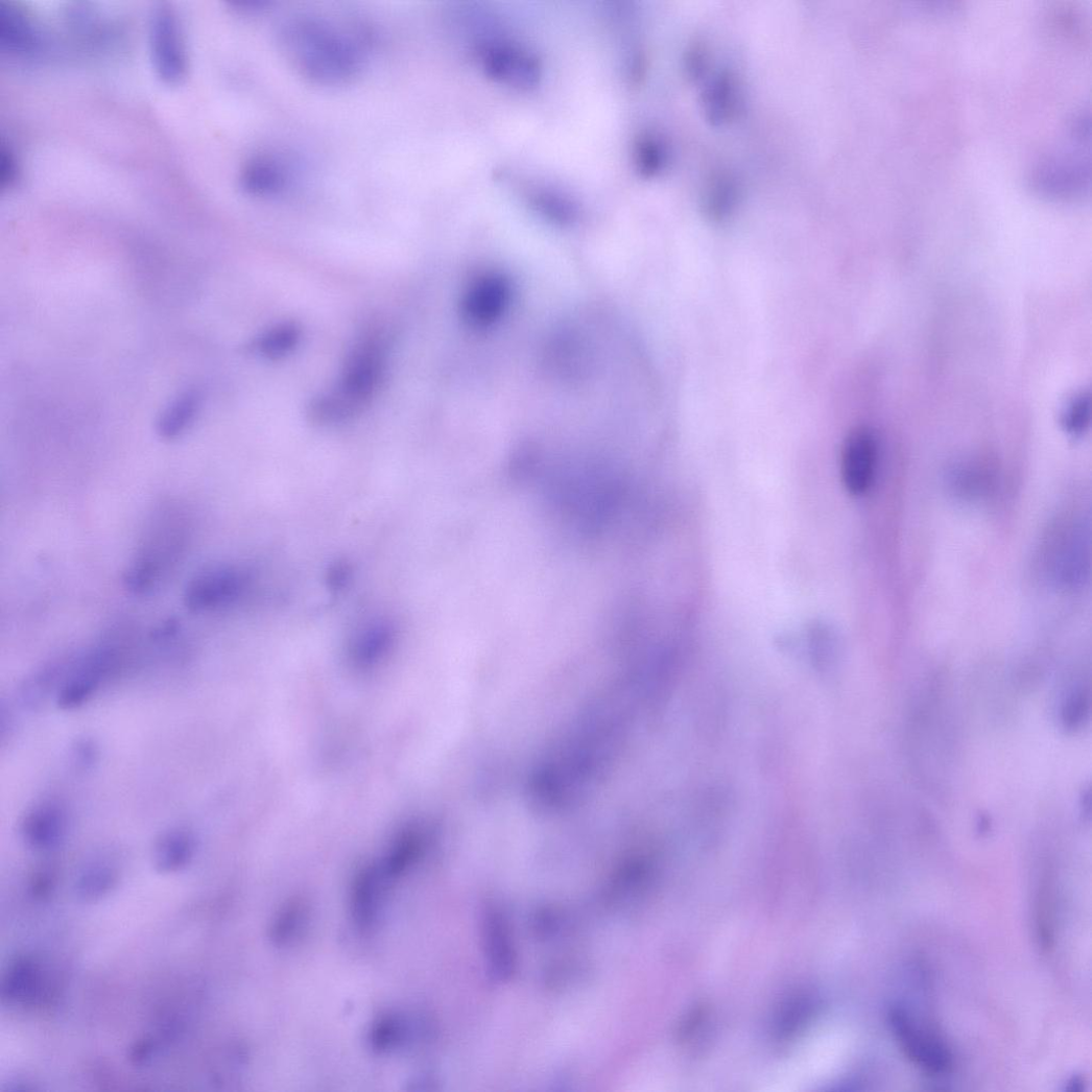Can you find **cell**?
Segmentation results:
<instances>
[{
    "label": "cell",
    "instance_id": "22",
    "mask_svg": "<svg viewBox=\"0 0 1092 1092\" xmlns=\"http://www.w3.org/2000/svg\"><path fill=\"white\" fill-rule=\"evenodd\" d=\"M37 972L32 964L19 962L9 972L5 981V992L8 998L14 1000H25L33 991L37 981Z\"/></svg>",
    "mask_w": 1092,
    "mask_h": 1092
},
{
    "label": "cell",
    "instance_id": "9",
    "mask_svg": "<svg viewBox=\"0 0 1092 1092\" xmlns=\"http://www.w3.org/2000/svg\"><path fill=\"white\" fill-rule=\"evenodd\" d=\"M150 45L155 67L168 82L181 80L187 71L183 30L175 13L164 6L151 18Z\"/></svg>",
    "mask_w": 1092,
    "mask_h": 1092
},
{
    "label": "cell",
    "instance_id": "29",
    "mask_svg": "<svg viewBox=\"0 0 1092 1092\" xmlns=\"http://www.w3.org/2000/svg\"><path fill=\"white\" fill-rule=\"evenodd\" d=\"M2 163H3V166H2L3 184L8 183L9 185H11V183L15 181L16 175H17L16 161H15L13 155L10 152H5L4 151L3 152Z\"/></svg>",
    "mask_w": 1092,
    "mask_h": 1092
},
{
    "label": "cell",
    "instance_id": "25",
    "mask_svg": "<svg viewBox=\"0 0 1092 1092\" xmlns=\"http://www.w3.org/2000/svg\"><path fill=\"white\" fill-rule=\"evenodd\" d=\"M637 164L642 172L652 173L661 167L663 151L660 143L649 136L639 139L636 144Z\"/></svg>",
    "mask_w": 1092,
    "mask_h": 1092
},
{
    "label": "cell",
    "instance_id": "27",
    "mask_svg": "<svg viewBox=\"0 0 1092 1092\" xmlns=\"http://www.w3.org/2000/svg\"><path fill=\"white\" fill-rule=\"evenodd\" d=\"M1088 696L1083 690H1077L1071 694L1069 699L1066 702L1063 717L1066 726L1070 728H1076L1085 719L1088 713Z\"/></svg>",
    "mask_w": 1092,
    "mask_h": 1092
},
{
    "label": "cell",
    "instance_id": "20",
    "mask_svg": "<svg viewBox=\"0 0 1092 1092\" xmlns=\"http://www.w3.org/2000/svg\"><path fill=\"white\" fill-rule=\"evenodd\" d=\"M530 200L539 212L560 222L572 221L577 213L576 206L570 198L557 191L537 189L532 192Z\"/></svg>",
    "mask_w": 1092,
    "mask_h": 1092
},
{
    "label": "cell",
    "instance_id": "30",
    "mask_svg": "<svg viewBox=\"0 0 1092 1092\" xmlns=\"http://www.w3.org/2000/svg\"><path fill=\"white\" fill-rule=\"evenodd\" d=\"M1084 1084L1085 1083H1084L1083 1077H1081L1079 1075H1076V1076H1073V1078L1069 1081L1068 1086L1066 1087V1089L1068 1091H1071V1092H1081V1091L1084 1090Z\"/></svg>",
    "mask_w": 1092,
    "mask_h": 1092
},
{
    "label": "cell",
    "instance_id": "13",
    "mask_svg": "<svg viewBox=\"0 0 1092 1092\" xmlns=\"http://www.w3.org/2000/svg\"><path fill=\"white\" fill-rule=\"evenodd\" d=\"M289 171L275 157L261 156L247 162L241 172V186L246 193L259 197L281 194L289 184Z\"/></svg>",
    "mask_w": 1092,
    "mask_h": 1092
},
{
    "label": "cell",
    "instance_id": "7",
    "mask_svg": "<svg viewBox=\"0 0 1092 1092\" xmlns=\"http://www.w3.org/2000/svg\"><path fill=\"white\" fill-rule=\"evenodd\" d=\"M120 651L115 644H103L77 660L68 669L57 694L63 710H74L87 704L116 670Z\"/></svg>",
    "mask_w": 1092,
    "mask_h": 1092
},
{
    "label": "cell",
    "instance_id": "26",
    "mask_svg": "<svg viewBox=\"0 0 1092 1092\" xmlns=\"http://www.w3.org/2000/svg\"><path fill=\"white\" fill-rule=\"evenodd\" d=\"M304 911L301 906H291L284 911L276 923L274 937L278 942H285L300 932L304 922Z\"/></svg>",
    "mask_w": 1092,
    "mask_h": 1092
},
{
    "label": "cell",
    "instance_id": "18",
    "mask_svg": "<svg viewBox=\"0 0 1092 1092\" xmlns=\"http://www.w3.org/2000/svg\"><path fill=\"white\" fill-rule=\"evenodd\" d=\"M1052 884L1044 882L1040 885L1036 904V925L1040 946L1050 949L1054 941L1055 932V897Z\"/></svg>",
    "mask_w": 1092,
    "mask_h": 1092
},
{
    "label": "cell",
    "instance_id": "1",
    "mask_svg": "<svg viewBox=\"0 0 1092 1092\" xmlns=\"http://www.w3.org/2000/svg\"><path fill=\"white\" fill-rule=\"evenodd\" d=\"M278 42L286 61L302 76L321 86H342L362 72L371 41L356 23L300 14L280 25Z\"/></svg>",
    "mask_w": 1092,
    "mask_h": 1092
},
{
    "label": "cell",
    "instance_id": "2",
    "mask_svg": "<svg viewBox=\"0 0 1092 1092\" xmlns=\"http://www.w3.org/2000/svg\"><path fill=\"white\" fill-rule=\"evenodd\" d=\"M387 343L382 334L362 336L347 356L336 382L310 406L312 420L322 425L351 422L371 405L383 382Z\"/></svg>",
    "mask_w": 1092,
    "mask_h": 1092
},
{
    "label": "cell",
    "instance_id": "17",
    "mask_svg": "<svg viewBox=\"0 0 1092 1092\" xmlns=\"http://www.w3.org/2000/svg\"><path fill=\"white\" fill-rule=\"evenodd\" d=\"M200 408V397L192 390L182 394L162 414L158 432L166 440L182 435L193 423Z\"/></svg>",
    "mask_w": 1092,
    "mask_h": 1092
},
{
    "label": "cell",
    "instance_id": "24",
    "mask_svg": "<svg viewBox=\"0 0 1092 1092\" xmlns=\"http://www.w3.org/2000/svg\"><path fill=\"white\" fill-rule=\"evenodd\" d=\"M115 880L114 872L106 867H95L80 879V895L87 899L104 896Z\"/></svg>",
    "mask_w": 1092,
    "mask_h": 1092
},
{
    "label": "cell",
    "instance_id": "21",
    "mask_svg": "<svg viewBox=\"0 0 1092 1092\" xmlns=\"http://www.w3.org/2000/svg\"><path fill=\"white\" fill-rule=\"evenodd\" d=\"M410 1036V1023L404 1017L381 1019L373 1028L372 1044L380 1051L399 1048Z\"/></svg>",
    "mask_w": 1092,
    "mask_h": 1092
},
{
    "label": "cell",
    "instance_id": "15",
    "mask_svg": "<svg viewBox=\"0 0 1092 1092\" xmlns=\"http://www.w3.org/2000/svg\"><path fill=\"white\" fill-rule=\"evenodd\" d=\"M194 849L195 842L191 832L182 828L169 830L157 841L156 865L161 872H176L189 863Z\"/></svg>",
    "mask_w": 1092,
    "mask_h": 1092
},
{
    "label": "cell",
    "instance_id": "16",
    "mask_svg": "<svg viewBox=\"0 0 1092 1092\" xmlns=\"http://www.w3.org/2000/svg\"><path fill=\"white\" fill-rule=\"evenodd\" d=\"M302 330L293 323H282L261 333L253 341L254 354L266 360H278L290 354L300 343Z\"/></svg>",
    "mask_w": 1092,
    "mask_h": 1092
},
{
    "label": "cell",
    "instance_id": "3",
    "mask_svg": "<svg viewBox=\"0 0 1092 1092\" xmlns=\"http://www.w3.org/2000/svg\"><path fill=\"white\" fill-rule=\"evenodd\" d=\"M1088 173L1089 127L1081 117L1042 161L1035 181L1037 188L1048 195L1072 197L1085 189Z\"/></svg>",
    "mask_w": 1092,
    "mask_h": 1092
},
{
    "label": "cell",
    "instance_id": "14",
    "mask_svg": "<svg viewBox=\"0 0 1092 1092\" xmlns=\"http://www.w3.org/2000/svg\"><path fill=\"white\" fill-rule=\"evenodd\" d=\"M0 43L15 54L32 53L38 38L26 17L13 5L0 7Z\"/></svg>",
    "mask_w": 1092,
    "mask_h": 1092
},
{
    "label": "cell",
    "instance_id": "23",
    "mask_svg": "<svg viewBox=\"0 0 1092 1092\" xmlns=\"http://www.w3.org/2000/svg\"><path fill=\"white\" fill-rule=\"evenodd\" d=\"M813 1002L807 997L797 998L785 1006L778 1021V1032L789 1035L800 1029L811 1015Z\"/></svg>",
    "mask_w": 1092,
    "mask_h": 1092
},
{
    "label": "cell",
    "instance_id": "10",
    "mask_svg": "<svg viewBox=\"0 0 1092 1092\" xmlns=\"http://www.w3.org/2000/svg\"><path fill=\"white\" fill-rule=\"evenodd\" d=\"M479 55L488 74L517 87L535 86L541 73L539 61L526 49L503 41H486Z\"/></svg>",
    "mask_w": 1092,
    "mask_h": 1092
},
{
    "label": "cell",
    "instance_id": "12",
    "mask_svg": "<svg viewBox=\"0 0 1092 1092\" xmlns=\"http://www.w3.org/2000/svg\"><path fill=\"white\" fill-rule=\"evenodd\" d=\"M68 821L65 810L55 803H44L31 809L23 818L21 833L34 850H52L66 836Z\"/></svg>",
    "mask_w": 1092,
    "mask_h": 1092
},
{
    "label": "cell",
    "instance_id": "5",
    "mask_svg": "<svg viewBox=\"0 0 1092 1092\" xmlns=\"http://www.w3.org/2000/svg\"><path fill=\"white\" fill-rule=\"evenodd\" d=\"M514 285L501 271H482L473 277L461 295L464 323L475 331H485L505 318L514 302Z\"/></svg>",
    "mask_w": 1092,
    "mask_h": 1092
},
{
    "label": "cell",
    "instance_id": "8",
    "mask_svg": "<svg viewBox=\"0 0 1092 1092\" xmlns=\"http://www.w3.org/2000/svg\"><path fill=\"white\" fill-rule=\"evenodd\" d=\"M246 576L229 566H215L197 572L184 592L185 607L193 613L216 611L233 604L246 588Z\"/></svg>",
    "mask_w": 1092,
    "mask_h": 1092
},
{
    "label": "cell",
    "instance_id": "28",
    "mask_svg": "<svg viewBox=\"0 0 1092 1092\" xmlns=\"http://www.w3.org/2000/svg\"><path fill=\"white\" fill-rule=\"evenodd\" d=\"M72 764L80 771H87L97 762L98 752L91 740H79L73 747Z\"/></svg>",
    "mask_w": 1092,
    "mask_h": 1092
},
{
    "label": "cell",
    "instance_id": "4",
    "mask_svg": "<svg viewBox=\"0 0 1092 1092\" xmlns=\"http://www.w3.org/2000/svg\"><path fill=\"white\" fill-rule=\"evenodd\" d=\"M888 1025L900 1048L916 1066L934 1075L952 1071L954 1055L947 1042L905 1006L889 1010Z\"/></svg>",
    "mask_w": 1092,
    "mask_h": 1092
},
{
    "label": "cell",
    "instance_id": "11",
    "mask_svg": "<svg viewBox=\"0 0 1092 1092\" xmlns=\"http://www.w3.org/2000/svg\"><path fill=\"white\" fill-rule=\"evenodd\" d=\"M878 457L877 438L869 428L860 427L850 433L842 445L840 474L844 485L856 496L871 488Z\"/></svg>",
    "mask_w": 1092,
    "mask_h": 1092
},
{
    "label": "cell",
    "instance_id": "19",
    "mask_svg": "<svg viewBox=\"0 0 1092 1092\" xmlns=\"http://www.w3.org/2000/svg\"><path fill=\"white\" fill-rule=\"evenodd\" d=\"M1091 420V396L1082 389L1070 397L1061 412V425L1066 433L1082 436Z\"/></svg>",
    "mask_w": 1092,
    "mask_h": 1092
},
{
    "label": "cell",
    "instance_id": "6",
    "mask_svg": "<svg viewBox=\"0 0 1092 1092\" xmlns=\"http://www.w3.org/2000/svg\"><path fill=\"white\" fill-rule=\"evenodd\" d=\"M180 528L170 522L153 528L125 572L124 583L128 590L143 594L157 587L180 552Z\"/></svg>",
    "mask_w": 1092,
    "mask_h": 1092
}]
</instances>
